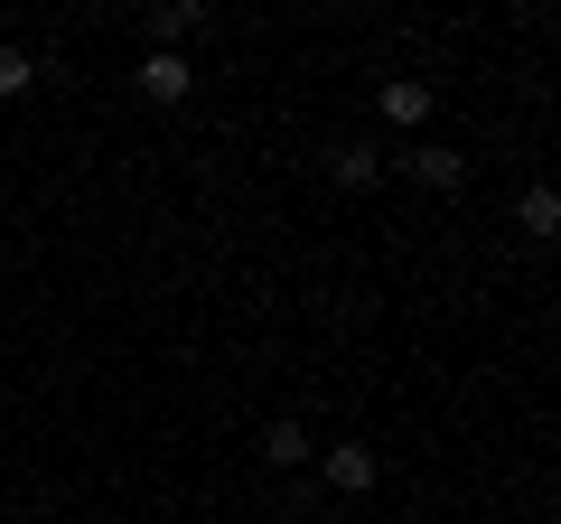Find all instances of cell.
Returning <instances> with one entry per match:
<instances>
[{
  "label": "cell",
  "mask_w": 561,
  "mask_h": 524,
  "mask_svg": "<svg viewBox=\"0 0 561 524\" xmlns=\"http://www.w3.org/2000/svg\"><path fill=\"white\" fill-rule=\"evenodd\" d=\"M515 225H524V235H534V243H552V235H561V197H552V187L534 179V187H524V197H515Z\"/></svg>",
  "instance_id": "7"
},
{
  "label": "cell",
  "mask_w": 561,
  "mask_h": 524,
  "mask_svg": "<svg viewBox=\"0 0 561 524\" xmlns=\"http://www.w3.org/2000/svg\"><path fill=\"white\" fill-rule=\"evenodd\" d=\"M262 459H272V468H309V459H319V441H309V422H290V412H280V422L262 431Z\"/></svg>",
  "instance_id": "6"
},
{
  "label": "cell",
  "mask_w": 561,
  "mask_h": 524,
  "mask_svg": "<svg viewBox=\"0 0 561 524\" xmlns=\"http://www.w3.org/2000/svg\"><path fill=\"white\" fill-rule=\"evenodd\" d=\"M402 179H412L421 197H459V187H468V150H440V141H412V150H402Z\"/></svg>",
  "instance_id": "1"
},
{
  "label": "cell",
  "mask_w": 561,
  "mask_h": 524,
  "mask_svg": "<svg viewBox=\"0 0 561 524\" xmlns=\"http://www.w3.org/2000/svg\"><path fill=\"white\" fill-rule=\"evenodd\" d=\"M140 94H150V103H187V94H197V66L169 57V47H140Z\"/></svg>",
  "instance_id": "4"
},
{
  "label": "cell",
  "mask_w": 561,
  "mask_h": 524,
  "mask_svg": "<svg viewBox=\"0 0 561 524\" xmlns=\"http://www.w3.org/2000/svg\"><path fill=\"white\" fill-rule=\"evenodd\" d=\"M375 113L393 122V132H431V113H440V94H431L421 76H393V84L375 94Z\"/></svg>",
  "instance_id": "2"
},
{
  "label": "cell",
  "mask_w": 561,
  "mask_h": 524,
  "mask_svg": "<svg viewBox=\"0 0 561 524\" xmlns=\"http://www.w3.org/2000/svg\"><path fill=\"white\" fill-rule=\"evenodd\" d=\"M319 478L337 487V497H365V487L383 478V459H375L365 441H337V449H319Z\"/></svg>",
  "instance_id": "3"
},
{
  "label": "cell",
  "mask_w": 561,
  "mask_h": 524,
  "mask_svg": "<svg viewBox=\"0 0 561 524\" xmlns=\"http://www.w3.org/2000/svg\"><path fill=\"white\" fill-rule=\"evenodd\" d=\"M197 29H206V0H169V10H150V20H140V38H150V47H169V57H179V47L197 38Z\"/></svg>",
  "instance_id": "5"
},
{
  "label": "cell",
  "mask_w": 561,
  "mask_h": 524,
  "mask_svg": "<svg viewBox=\"0 0 561 524\" xmlns=\"http://www.w3.org/2000/svg\"><path fill=\"white\" fill-rule=\"evenodd\" d=\"M328 179H337V187H375V179H383V150H365V141H346L337 160H328Z\"/></svg>",
  "instance_id": "8"
},
{
  "label": "cell",
  "mask_w": 561,
  "mask_h": 524,
  "mask_svg": "<svg viewBox=\"0 0 561 524\" xmlns=\"http://www.w3.org/2000/svg\"><path fill=\"white\" fill-rule=\"evenodd\" d=\"M28 84H38V57H28V47H0V103L28 94Z\"/></svg>",
  "instance_id": "9"
}]
</instances>
